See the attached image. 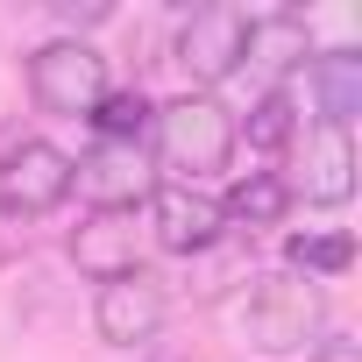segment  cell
Masks as SVG:
<instances>
[{"label": "cell", "instance_id": "obj_15", "mask_svg": "<svg viewBox=\"0 0 362 362\" xmlns=\"http://www.w3.org/2000/svg\"><path fill=\"white\" fill-rule=\"evenodd\" d=\"M149 100H142V86H107V100L93 107V128H100V142H142V128H149Z\"/></svg>", "mask_w": 362, "mask_h": 362}, {"label": "cell", "instance_id": "obj_17", "mask_svg": "<svg viewBox=\"0 0 362 362\" xmlns=\"http://www.w3.org/2000/svg\"><path fill=\"white\" fill-rule=\"evenodd\" d=\"M50 8H57V22L93 29V22H107V15H114V0H50Z\"/></svg>", "mask_w": 362, "mask_h": 362}, {"label": "cell", "instance_id": "obj_3", "mask_svg": "<svg viewBox=\"0 0 362 362\" xmlns=\"http://www.w3.org/2000/svg\"><path fill=\"white\" fill-rule=\"evenodd\" d=\"M71 185H78V163L57 149V142H36V135H22V142H8V156H0V221H43V214H57L64 199H71Z\"/></svg>", "mask_w": 362, "mask_h": 362}, {"label": "cell", "instance_id": "obj_4", "mask_svg": "<svg viewBox=\"0 0 362 362\" xmlns=\"http://www.w3.org/2000/svg\"><path fill=\"white\" fill-rule=\"evenodd\" d=\"M29 93H36L43 114L78 121V114H93V107L107 100V57H100L86 36H57V43H43V50L29 57Z\"/></svg>", "mask_w": 362, "mask_h": 362}, {"label": "cell", "instance_id": "obj_12", "mask_svg": "<svg viewBox=\"0 0 362 362\" xmlns=\"http://www.w3.org/2000/svg\"><path fill=\"white\" fill-rule=\"evenodd\" d=\"M313 107L327 128H348L362 114V50H320L313 57Z\"/></svg>", "mask_w": 362, "mask_h": 362}, {"label": "cell", "instance_id": "obj_14", "mask_svg": "<svg viewBox=\"0 0 362 362\" xmlns=\"http://www.w3.org/2000/svg\"><path fill=\"white\" fill-rule=\"evenodd\" d=\"M348 263H355V242H348V235H291V242H284V270H298V277H313V284H320V277H341Z\"/></svg>", "mask_w": 362, "mask_h": 362}, {"label": "cell", "instance_id": "obj_10", "mask_svg": "<svg viewBox=\"0 0 362 362\" xmlns=\"http://www.w3.org/2000/svg\"><path fill=\"white\" fill-rule=\"evenodd\" d=\"M78 185L93 206H114V214H135V199H149V163H142V142H93V156L78 163Z\"/></svg>", "mask_w": 362, "mask_h": 362}, {"label": "cell", "instance_id": "obj_8", "mask_svg": "<svg viewBox=\"0 0 362 362\" xmlns=\"http://www.w3.org/2000/svg\"><path fill=\"white\" fill-rule=\"evenodd\" d=\"M71 263H78L93 284L135 277V270H142V221H135V214H114V206H93V214L71 228Z\"/></svg>", "mask_w": 362, "mask_h": 362}, {"label": "cell", "instance_id": "obj_5", "mask_svg": "<svg viewBox=\"0 0 362 362\" xmlns=\"http://www.w3.org/2000/svg\"><path fill=\"white\" fill-rule=\"evenodd\" d=\"M163 320H170V291H163V277L135 270V277L100 284L93 327H100V341H107V348H142V341H156V334H163Z\"/></svg>", "mask_w": 362, "mask_h": 362}, {"label": "cell", "instance_id": "obj_11", "mask_svg": "<svg viewBox=\"0 0 362 362\" xmlns=\"http://www.w3.org/2000/svg\"><path fill=\"white\" fill-rule=\"evenodd\" d=\"M313 57V29H305V15H249V43H242V71H256V78H284L291 64H305ZM263 86V93H270Z\"/></svg>", "mask_w": 362, "mask_h": 362}, {"label": "cell", "instance_id": "obj_7", "mask_svg": "<svg viewBox=\"0 0 362 362\" xmlns=\"http://www.w3.org/2000/svg\"><path fill=\"white\" fill-rule=\"evenodd\" d=\"M221 199H206L199 185H149V221H142V235H156L163 249H177V256H199V249H214L221 242Z\"/></svg>", "mask_w": 362, "mask_h": 362}, {"label": "cell", "instance_id": "obj_13", "mask_svg": "<svg viewBox=\"0 0 362 362\" xmlns=\"http://www.w3.org/2000/svg\"><path fill=\"white\" fill-rule=\"evenodd\" d=\"M291 214V192H284V177L277 170H249V177H235L228 185V199H221V221H235V228H277Z\"/></svg>", "mask_w": 362, "mask_h": 362}, {"label": "cell", "instance_id": "obj_2", "mask_svg": "<svg viewBox=\"0 0 362 362\" xmlns=\"http://www.w3.org/2000/svg\"><path fill=\"white\" fill-rule=\"evenodd\" d=\"M242 334L263 355H291V348H305V341L327 334V291L313 277H298V270L256 277L249 298H242Z\"/></svg>", "mask_w": 362, "mask_h": 362}, {"label": "cell", "instance_id": "obj_18", "mask_svg": "<svg viewBox=\"0 0 362 362\" xmlns=\"http://www.w3.org/2000/svg\"><path fill=\"white\" fill-rule=\"evenodd\" d=\"M313 362H362V341H348V334H320V341H313Z\"/></svg>", "mask_w": 362, "mask_h": 362}, {"label": "cell", "instance_id": "obj_9", "mask_svg": "<svg viewBox=\"0 0 362 362\" xmlns=\"http://www.w3.org/2000/svg\"><path fill=\"white\" fill-rule=\"evenodd\" d=\"M284 192L305 199V206H348V192H355V142H348V128L320 121L305 135V163H298V177H284Z\"/></svg>", "mask_w": 362, "mask_h": 362}, {"label": "cell", "instance_id": "obj_6", "mask_svg": "<svg viewBox=\"0 0 362 362\" xmlns=\"http://www.w3.org/2000/svg\"><path fill=\"white\" fill-rule=\"evenodd\" d=\"M242 43H249V15L242 8H192L177 29V64L199 86H221L242 71Z\"/></svg>", "mask_w": 362, "mask_h": 362}, {"label": "cell", "instance_id": "obj_1", "mask_svg": "<svg viewBox=\"0 0 362 362\" xmlns=\"http://www.w3.org/2000/svg\"><path fill=\"white\" fill-rule=\"evenodd\" d=\"M149 135H156V163L177 170V185H199L206 170H228L235 156V114L214 93H177L170 107L149 114Z\"/></svg>", "mask_w": 362, "mask_h": 362}, {"label": "cell", "instance_id": "obj_16", "mask_svg": "<svg viewBox=\"0 0 362 362\" xmlns=\"http://www.w3.org/2000/svg\"><path fill=\"white\" fill-rule=\"evenodd\" d=\"M291 135H298V107H291L284 86H270V93L249 107V142H256V149H284Z\"/></svg>", "mask_w": 362, "mask_h": 362}]
</instances>
